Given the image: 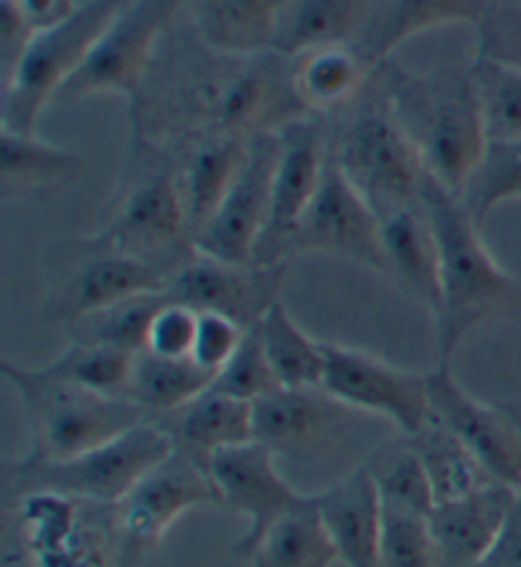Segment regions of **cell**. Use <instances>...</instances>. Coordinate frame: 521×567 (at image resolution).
Here are the masks:
<instances>
[{"label": "cell", "instance_id": "1", "mask_svg": "<svg viewBox=\"0 0 521 567\" xmlns=\"http://www.w3.org/2000/svg\"><path fill=\"white\" fill-rule=\"evenodd\" d=\"M313 117L298 97L293 59L278 51L227 54L194 23L160 39L148 74L127 100L131 141L170 145L201 133L262 135Z\"/></svg>", "mask_w": 521, "mask_h": 567}, {"label": "cell", "instance_id": "2", "mask_svg": "<svg viewBox=\"0 0 521 567\" xmlns=\"http://www.w3.org/2000/svg\"><path fill=\"white\" fill-rule=\"evenodd\" d=\"M374 76L427 176L460 196L489 145L471 62L413 72L387 59Z\"/></svg>", "mask_w": 521, "mask_h": 567}, {"label": "cell", "instance_id": "3", "mask_svg": "<svg viewBox=\"0 0 521 567\" xmlns=\"http://www.w3.org/2000/svg\"><path fill=\"white\" fill-rule=\"evenodd\" d=\"M423 199L438 250L440 303L433 313L440 362H450L466 337L521 303V282L491 255L481 227L456 194L425 176Z\"/></svg>", "mask_w": 521, "mask_h": 567}, {"label": "cell", "instance_id": "4", "mask_svg": "<svg viewBox=\"0 0 521 567\" xmlns=\"http://www.w3.org/2000/svg\"><path fill=\"white\" fill-rule=\"evenodd\" d=\"M97 235L168 280L196 255L194 231L166 145L131 141L119 178L100 212Z\"/></svg>", "mask_w": 521, "mask_h": 567}, {"label": "cell", "instance_id": "5", "mask_svg": "<svg viewBox=\"0 0 521 567\" xmlns=\"http://www.w3.org/2000/svg\"><path fill=\"white\" fill-rule=\"evenodd\" d=\"M6 567H131L115 504L59 492L3 494Z\"/></svg>", "mask_w": 521, "mask_h": 567}, {"label": "cell", "instance_id": "6", "mask_svg": "<svg viewBox=\"0 0 521 567\" xmlns=\"http://www.w3.org/2000/svg\"><path fill=\"white\" fill-rule=\"evenodd\" d=\"M329 158L377 214L423 199L427 171L409 143L377 76L326 117Z\"/></svg>", "mask_w": 521, "mask_h": 567}, {"label": "cell", "instance_id": "7", "mask_svg": "<svg viewBox=\"0 0 521 567\" xmlns=\"http://www.w3.org/2000/svg\"><path fill=\"white\" fill-rule=\"evenodd\" d=\"M0 374L25 408L31 427V451L25 455L33 461L74 458L148 420L131 400L54 380L41 367L31 369L3 359Z\"/></svg>", "mask_w": 521, "mask_h": 567}, {"label": "cell", "instance_id": "8", "mask_svg": "<svg viewBox=\"0 0 521 567\" xmlns=\"http://www.w3.org/2000/svg\"><path fill=\"white\" fill-rule=\"evenodd\" d=\"M166 278L97 235L64 237L41 257V318L70 329L117 300L164 290Z\"/></svg>", "mask_w": 521, "mask_h": 567}, {"label": "cell", "instance_id": "9", "mask_svg": "<svg viewBox=\"0 0 521 567\" xmlns=\"http://www.w3.org/2000/svg\"><path fill=\"white\" fill-rule=\"evenodd\" d=\"M170 451L174 445L166 433L153 420H145L115 441L74 458L33 461L23 455L3 461V494L59 492L100 504H117L150 468L168 458Z\"/></svg>", "mask_w": 521, "mask_h": 567}, {"label": "cell", "instance_id": "10", "mask_svg": "<svg viewBox=\"0 0 521 567\" xmlns=\"http://www.w3.org/2000/svg\"><path fill=\"white\" fill-rule=\"evenodd\" d=\"M127 0H87L70 19L33 33L31 44L3 80V127L37 133V123L51 100L76 74L110 21Z\"/></svg>", "mask_w": 521, "mask_h": 567}, {"label": "cell", "instance_id": "11", "mask_svg": "<svg viewBox=\"0 0 521 567\" xmlns=\"http://www.w3.org/2000/svg\"><path fill=\"white\" fill-rule=\"evenodd\" d=\"M184 3L189 0H127L102 31L84 64L59 92L56 102L76 105L100 94L133 100L148 74L160 39L174 29Z\"/></svg>", "mask_w": 521, "mask_h": 567}, {"label": "cell", "instance_id": "12", "mask_svg": "<svg viewBox=\"0 0 521 567\" xmlns=\"http://www.w3.org/2000/svg\"><path fill=\"white\" fill-rule=\"evenodd\" d=\"M201 506H219L209 466L189 453L170 451L115 504L127 565L143 567L145 557L164 543L166 532Z\"/></svg>", "mask_w": 521, "mask_h": 567}, {"label": "cell", "instance_id": "13", "mask_svg": "<svg viewBox=\"0 0 521 567\" xmlns=\"http://www.w3.org/2000/svg\"><path fill=\"white\" fill-rule=\"evenodd\" d=\"M321 390L348 410L387 420L399 435H415L430 420L427 372H407L346 343L326 341Z\"/></svg>", "mask_w": 521, "mask_h": 567}, {"label": "cell", "instance_id": "14", "mask_svg": "<svg viewBox=\"0 0 521 567\" xmlns=\"http://www.w3.org/2000/svg\"><path fill=\"white\" fill-rule=\"evenodd\" d=\"M280 151L270 186L268 221L260 235L254 262L285 265L293 239L329 163L326 117H303L278 131Z\"/></svg>", "mask_w": 521, "mask_h": 567}, {"label": "cell", "instance_id": "15", "mask_svg": "<svg viewBox=\"0 0 521 567\" xmlns=\"http://www.w3.org/2000/svg\"><path fill=\"white\" fill-rule=\"evenodd\" d=\"M430 412L471 451L497 484L521 494V412L486 405L452 377L450 362L427 372Z\"/></svg>", "mask_w": 521, "mask_h": 567}, {"label": "cell", "instance_id": "16", "mask_svg": "<svg viewBox=\"0 0 521 567\" xmlns=\"http://www.w3.org/2000/svg\"><path fill=\"white\" fill-rule=\"evenodd\" d=\"M285 265L227 262L196 252L166 280L164 293L196 313H221L242 329H254L283 300Z\"/></svg>", "mask_w": 521, "mask_h": 567}, {"label": "cell", "instance_id": "17", "mask_svg": "<svg viewBox=\"0 0 521 567\" xmlns=\"http://www.w3.org/2000/svg\"><path fill=\"white\" fill-rule=\"evenodd\" d=\"M311 252L338 257L387 278L377 212L331 158L293 239V257Z\"/></svg>", "mask_w": 521, "mask_h": 567}, {"label": "cell", "instance_id": "18", "mask_svg": "<svg viewBox=\"0 0 521 567\" xmlns=\"http://www.w3.org/2000/svg\"><path fill=\"white\" fill-rule=\"evenodd\" d=\"M209 476L217 488L219 506L250 522L232 547V553L242 560H250L270 524L305 496L278 468L275 453L258 441L213 453L209 458Z\"/></svg>", "mask_w": 521, "mask_h": 567}, {"label": "cell", "instance_id": "19", "mask_svg": "<svg viewBox=\"0 0 521 567\" xmlns=\"http://www.w3.org/2000/svg\"><path fill=\"white\" fill-rule=\"evenodd\" d=\"M278 151V133L252 137L225 199L219 202L207 225L194 235L196 252L227 262H254V250L268 221Z\"/></svg>", "mask_w": 521, "mask_h": 567}, {"label": "cell", "instance_id": "20", "mask_svg": "<svg viewBox=\"0 0 521 567\" xmlns=\"http://www.w3.org/2000/svg\"><path fill=\"white\" fill-rule=\"evenodd\" d=\"M352 417L354 410L321 386H275L252 402V441L270 449L278 461L305 458L336 443Z\"/></svg>", "mask_w": 521, "mask_h": 567}, {"label": "cell", "instance_id": "21", "mask_svg": "<svg viewBox=\"0 0 521 567\" xmlns=\"http://www.w3.org/2000/svg\"><path fill=\"white\" fill-rule=\"evenodd\" d=\"M517 496L511 488L493 484L460 499L435 504L427 527L440 567L481 565L499 545Z\"/></svg>", "mask_w": 521, "mask_h": 567}, {"label": "cell", "instance_id": "22", "mask_svg": "<svg viewBox=\"0 0 521 567\" xmlns=\"http://www.w3.org/2000/svg\"><path fill=\"white\" fill-rule=\"evenodd\" d=\"M313 502L341 565L379 567L384 504L364 463L313 492Z\"/></svg>", "mask_w": 521, "mask_h": 567}, {"label": "cell", "instance_id": "23", "mask_svg": "<svg viewBox=\"0 0 521 567\" xmlns=\"http://www.w3.org/2000/svg\"><path fill=\"white\" fill-rule=\"evenodd\" d=\"M377 219L387 280L403 288L433 316L440 303V280L438 250L425 199L392 206L377 214Z\"/></svg>", "mask_w": 521, "mask_h": 567}, {"label": "cell", "instance_id": "24", "mask_svg": "<svg viewBox=\"0 0 521 567\" xmlns=\"http://www.w3.org/2000/svg\"><path fill=\"white\" fill-rule=\"evenodd\" d=\"M250 141L252 137L237 133H201L166 145L176 163L178 186L194 235L207 225L219 202L225 199Z\"/></svg>", "mask_w": 521, "mask_h": 567}, {"label": "cell", "instance_id": "25", "mask_svg": "<svg viewBox=\"0 0 521 567\" xmlns=\"http://www.w3.org/2000/svg\"><path fill=\"white\" fill-rule=\"evenodd\" d=\"M153 423L166 433L174 451L189 453L207 466L213 453L252 441L250 402L232 400L211 386Z\"/></svg>", "mask_w": 521, "mask_h": 567}, {"label": "cell", "instance_id": "26", "mask_svg": "<svg viewBox=\"0 0 521 567\" xmlns=\"http://www.w3.org/2000/svg\"><path fill=\"white\" fill-rule=\"evenodd\" d=\"M379 0H283L272 51L298 56L331 44H358Z\"/></svg>", "mask_w": 521, "mask_h": 567}, {"label": "cell", "instance_id": "27", "mask_svg": "<svg viewBox=\"0 0 521 567\" xmlns=\"http://www.w3.org/2000/svg\"><path fill=\"white\" fill-rule=\"evenodd\" d=\"M84 174L76 153L39 141L37 133H0V196L3 202H44L70 188Z\"/></svg>", "mask_w": 521, "mask_h": 567}, {"label": "cell", "instance_id": "28", "mask_svg": "<svg viewBox=\"0 0 521 567\" xmlns=\"http://www.w3.org/2000/svg\"><path fill=\"white\" fill-rule=\"evenodd\" d=\"M493 3L497 0H379L356 49L379 66L417 33L450 23H471L476 29Z\"/></svg>", "mask_w": 521, "mask_h": 567}, {"label": "cell", "instance_id": "29", "mask_svg": "<svg viewBox=\"0 0 521 567\" xmlns=\"http://www.w3.org/2000/svg\"><path fill=\"white\" fill-rule=\"evenodd\" d=\"M374 69L354 44L319 47L293 56V84L311 115L329 117L366 87Z\"/></svg>", "mask_w": 521, "mask_h": 567}, {"label": "cell", "instance_id": "30", "mask_svg": "<svg viewBox=\"0 0 521 567\" xmlns=\"http://www.w3.org/2000/svg\"><path fill=\"white\" fill-rule=\"evenodd\" d=\"M191 23L209 47L227 54L272 51L283 0H189Z\"/></svg>", "mask_w": 521, "mask_h": 567}, {"label": "cell", "instance_id": "31", "mask_svg": "<svg viewBox=\"0 0 521 567\" xmlns=\"http://www.w3.org/2000/svg\"><path fill=\"white\" fill-rule=\"evenodd\" d=\"M252 567H333L338 563L313 494L278 517L250 557Z\"/></svg>", "mask_w": 521, "mask_h": 567}, {"label": "cell", "instance_id": "32", "mask_svg": "<svg viewBox=\"0 0 521 567\" xmlns=\"http://www.w3.org/2000/svg\"><path fill=\"white\" fill-rule=\"evenodd\" d=\"M405 437L413 443L417 455H420L427 478H430L435 504L460 499V496L476 494L486 486L497 484L486 474V468L478 463L476 455L438 417H433V412L425 427Z\"/></svg>", "mask_w": 521, "mask_h": 567}, {"label": "cell", "instance_id": "33", "mask_svg": "<svg viewBox=\"0 0 521 567\" xmlns=\"http://www.w3.org/2000/svg\"><path fill=\"white\" fill-rule=\"evenodd\" d=\"M213 382V374L204 372L191 359H166L150 351L135 354L133 374L125 398L135 402L148 420H158L176 408L199 398Z\"/></svg>", "mask_w": 521, "mask_h": 567}, {"label": "cell", "instance_id": "34", "mask_svg": "<svg viewBox=\"0 0 521 567\" xmlns=\"http://www.w3.org/2000/svg\"><path fill=\"white\" fill-rule=\"evenodd\" d=\"M258 333L280 386H321L326 369V341L305 333L288 313L283 300L264 313Z\"/></svg>", "mask_w": 521, "mask_h": 567}, {"label": "cell", "instance_id": "35", "mask_svg": "<svg viewBox=\"0 0 521 567\" xmlns=\"http://www.w3.org/2000/svg\"><path fill=\"white\" fill-rule=\"evenodd\" d=\"M364 468L377 486L384 506L430 517L435 496L420 455L405 435L382 443L364 458Z\"/></svg>", "mask_w": 521, "mask_h": 567}, {"label": "cell", "instance_id": "36", "mask_svg": "<svg viewBox=\"0 0 521 567\" xmlns=\"http://www.w3.org/2000/svg\"><path fill=\"white\" fill-rule=\"evenodd\" d=\"M168 298L164 290L117 300L113 306H105L100 311L74 321L70 329H64V333L70 341L95 343V347L117 349L135 357L145 351L153 318H156L158 308Z\"/></svg>", "mask_w": 521, "mask_h": 567}, {"label": "cell", "instance_id": "37", "mask_svg": "<svg viewBox=\"0 0 521 567\" xmlns=\"http://www.w3.org/2000/svg\"><path fill=\"white\" fill-rule=\"evenodd\" d=\"M458 199L481 229L499 204L521 199V137L489 141Z\"/></svg>", "mask_w": 521, "mask_h": 567}, {"label": "cell", "instance_id": "38", "mask_svg": "<svg viewBox=\"0 0 521 567\" xmlns=\"http://www.w3.org/2000/svg\"><path fill=\"white\" fill-rule=\"evenodd\" d=\"M133 362L135 357L125 354V351L70 341V347L51 359L49 364L41 367V372L54 377V380L87 386V390L113 394V398H125L127 382H131L133 374Z\"/></svg>", "mask_w": 521, "mask_h": 567}, {"label": "cell", "instance_id": "39", "mask_svg": "<svg viewBox=\"0 0 521 567\" xmlns=\"http://www.w3.org/2000/svg\"><path fill=\"white\" fill-rule=\"evenodd\" d=\"M478 105L489 141L521 137V69L471 59Z\"/></svg>", "mask_w": 521, "mask_h": 567}, {"label": "cell", "instance_id": "40", "mask_svg": "<svg viewBox=\"0 0 521 567\" xmlns=\"http://www.w3.org/2000/svg\"><path fill=\"white\" fill-rule=\"evenodd\" d=\"M379 567H440L427 517L384 506Z\"/></svg>", "mask_w": 521, "mask_h": 567}, {"label": "cell", "instance_id": "41", "mask_svg": "<svg viewBox=\"0 0 521 567\" xmlns=\"http://www.w3.org/2000/svg\"><path fill=\"white\" fill-rule=\"evenodd\" d=\"M275 386L280 384L275 374H272L268 357H264L258 326H254V329H247L232 359L213 377L211 390L252 405V402H258L264 394L275 390Z\"/></svg>", "mask_w": 521, "mask_h": 567}, {"label": "cell", "instance_id": "42", "mask_svg": "<svg viewBox=\"0 0 521 567\" xmlns=\"http://www.w3.org/2000/svg\"><path fill=\"white\" fill-rule=\"evenodd\" d=\"M473 31V59L521 69V0H497Z\"/></svg>", "mask_w": 521, "mask_h": 567}, {"label": "cell", "instance_id": "43", "mask_svg": "<svg viewBox=\"0 0 521 567\" xmlns=\"http://www.w3.org/2000/svg\"><path fill=\"white\" fill-rule=\"evenodd\" d=\"M196 323H199V313L194 308L166 300L158 308L156 318H153L145 351L166 359H189L196 337Z\"/></svg>", "mask_w": 521, "mask_h": 567}, {"label": "cell", "instance_id": "44", "mask_svg": "<svg viewBox=\"0 0 521 567\" xmlns=\"http://www.w3.org/2000/svg\"><path fill=\"white\" fill-rule=\"evenodd\" d=\"M244 329L235 323L232 318L221 313H199V323H196V337L189 359L201 367L204 372L217 377V372L225 367L239 343L244 339Z\"/></svg>", "mask_w": 521, "mask_h": 567}, {"label": "cell", "instance_id": "45", "mask_svg": "<svg viewBox=\"0 0 521 567\" xmlns=\"http://www.w3.org/2000/svg\"><path fill=\"white\" fill-rule=\"evenodd\" d=\"M33 29L31 21L21 13L13 0H0V66H3V80L13 72L25 47L31 44Z\"/></svg>", "mask_w": 521, "mask_h": 567}, {"label": "cell", "instance_id": "46", "mask_svg": "<svg viewBox=\"0 0 521 567\" xmlns=\"http://www.w3.org/2000/svg\"><path fill=\"white\" fill-rule=\"evenodd\" d=\"M476 567H521V494L517 496V504L514 509H511L509 524L507 529H503L499 545L493 547L491 555Z\"/></svg>", "mask_w": 521, "mask_h": 567}, {"label": "cell", "instance_id": "47", "mask_svg": "<svg viewBox=\"0 0 521 567\" xmlns=\"http://www.w3.org/2000/svg\"><path fill=\"white\" fill-rule=\"evenodd\" d=\"M13 3L21 8V13L31 21L37 31L70 19L76 11L74 0H13Z\"/></svg>", "mask_w": 521, "mask_h": 567}]
</instances>
